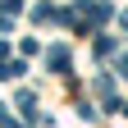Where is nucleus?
Segmentation results:
<instances>
[{
    "label": "nucleus",
    "mask_w": 128,
    "mask_h": 128,
    "mask_svg": "<svg viewBox=\"0 0 128 128\" xmlns=\"http://www.w3.org/2000/svg\"><path fill=\"white\" fill-rule=\"evenodd\" d=\"M64 64H69V46H55L50 50V69H64Z\"/></svg>",
    "instance_id": "1"
},
{
    "label": "nucleus",
    "mask_w": 128,
    "mask_h": 128,
    "mask_svg": "<svg viewBox=\"0 0 128 128\" xmlns=\"http://www.w3.org/2000/svg\"><path fill=\"white\" fill-rule=\"evenodd\" d=\"M124 28H128V14H124Z\"/></svg>",
    "instance_id": "2"
}]
</instances>
